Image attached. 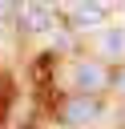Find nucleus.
Instances as JSON below:
<instances>
[{
	"mask_svg": "<svg viewBox=\"0 0 125 129\" xmlns=\"http://www.w3.org/2000/svg\"><path fill=\"white\" fill-rule=\"evenodd\" d=\"M73 81H77V89H101V85L109 81V73H105L97 60H93V64H89V60H81V64L73 69Z\"/></svg>",
	"mask_w": 125,
	"mask_h": 129,
	"instance_id": "obj_1",
	"label": "nucleus"
},
{
	"mask_svg": "<svg viewBox=\"0 0 125 129\" xmlns=\"http://www.w3.org/2000/svg\"><path fill=\"white\" fill-rule=\"evenodd\" d=\"M97 117V101L93 97H73L69 105H65V121H73V125H85V121H93Z\"/></svg>",
	"mask_w": 125,
	"mask_h": 129,
	"instance_id": "obj_2",
	"label": "nucleus"
},
{
	"mask_svg": "<svg viewBox=\"0 0 125 129\" xmlns=\"http://www.w3.org/2000/svg\"><path fill=\"white\" fill-rule=\"evenodd\" d=\"M20 16H24V20H28V28H36V32L52 24V8H44V4H24V8H20Z\"/></svg>",
	"mask_w": 125,
	"mask_h": 129,
	"instance_id": "obj_3",
	"label": "nucleus"
},
{
	"mask_svg": "<svg viewBox=\"0 0 125 129\" xmlns=\"http://www.w3.org/2000/svg\"><path fill=\"white\" fill-rule=\"evenodd\" d=\"M69 16H73L77 24H97V20L105 16V4H73Z\"/></svg>",
	"mask_w": 125,
	"mask_h": 129,
	"instance_id": "obj_4",
	"label": "nucleus"
},
{
	"mask_svg": "<svg viewBox=\"0 0 125 129\" xmlns=\"http://www.w3.org/2000/svg\"><path fill=\"white\" fill-rule=\"evenodd\" d=\"M101 52H125V32H105L101 36Z\"/></svg>",
	"mask_w": 125,
	"mask_h": 129,
	"instance_id": "obj_5",
	"label": "nucleus"
},
{
	"mask_svg": "<svg viewBox=\"0 0 125 129\" xmlns=\"http://www.w3.org/2000/svg\"><path fill=\"white\" fill-rule=\"evenodd\" d=\"M113 85H117V89H121V93H125V64H121V69H117V77H113Z\"/></svg>",
	"mask_w": 125,
	"mask_h": 129,
	"instance_id": "obj_6",
	"label": "nucleus"
},
{
	"mask_svg": "<svg viewBox=\"0 0 125 129\" xmlns=\"http://www.w3.org/2000/svg\"><path fill=\"white\" fill-rule=\"evenodd\" d=\"M0 16H4V4H0Z\"/></svg>",
	"mask_w": 125,
	"mask_h": 129,
	"instance_id": "obj_7",
	"label": "nucleus"
}]
</instances>
